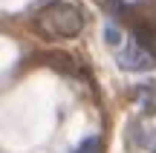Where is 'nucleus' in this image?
<instances>
[{
    "instance_id": "f257e3e1",
    "label": "nucleus",
    "mask_w": 156,
    "mask_h": 153,
    "mask_svg": "<svg viewBox=\"0 0 156 153\" xmlns=\"http://www.w3.org/2000/svg\"><path fill=\"white\" fill-rule=\"evenodd\" d=\"M35 23L38 29L46 35V38H55V40H69L78 38L84 29V15L75 3L69 0H49L44 9L35 15Z\"/></svg>"
},
{
    "instance_id": "f03ea898",
    "label": "nucleus",
    "mask_w": 156,
    "mask_h": 153,
    "mask_svg": "<svg viewBox=\"0 0 156 153\" xmlns=\"http://www.w3.org/2000/svg\"><path fill=\"white\" fill-rule=\"evenodd\" d=\"M116 64L124 69V72H151L156 67V58L142 46V40L136 35H127L122 40V46H116Z\"/></svg>"
},
{
    "instance_id": "7ed1b4c3",
    "label": "nucleus",
    "mask_w": 156,
    "mask_h": 153,
    "mask_svg": "<svg viewBox=\"0 0 156 153\" xmlns=\"http://www.w3.org/2000/svg\"><path fill=\"white\" fill-rule=\"evenodd\" d=\"M153 96H156V87L153 84H142L139 90H136V98L142 101L145 113H153Z\"/></svg>"
},
{
    "instance_id": "20e7f679",
    "label": "nucleus",
    "mask_w": 156,
    "mask_h": 153,
    "mask_svg": "<svg viewBox=\"0 0 156 153\" xmlns=\"http://www.w3.org/2000/svg\"><path fill=\"white\" fill-rule=\"evenodd\" d=\"M73 153H101V139L98 136H90V139H84L81 144L73 150Z\"/></svg>"
},
{
    "instance_id": "39448f33",
    "label": "nucleus",
    "mask_w": 156,
    "mask_h": 153,
    "mask_svg": "<svg viewBox=\"0 0 156 153\" xmlns=\"http://www.w3.org/2000/svg\"><path fill=\"white\" fill-rule=\"evenodd\" d=\"M98 6H101V9H107L113 17L124 15V3H122V0H98Z\"/></svg>"
},
{
    "instance_id": "423d86ee",
    "label": "nucleus",
    "mask_w": 156,
    "mask_h": 153,
    "mask_svg": "<svg viewBox=\"0 0 156 153\" xmlns=\"http://www.w3.org/2000/svg\"><path fill=\"white\" fill-rule=\"evenodd\" d=\"M147 148H151V153H156V133H151V139H147Z\"/></svg>"
}]
</instances>
